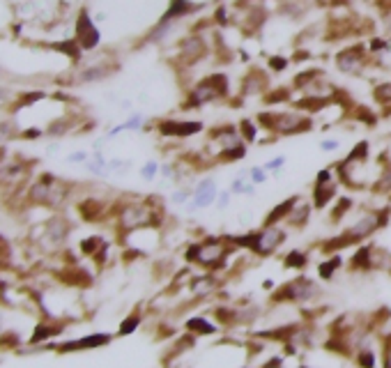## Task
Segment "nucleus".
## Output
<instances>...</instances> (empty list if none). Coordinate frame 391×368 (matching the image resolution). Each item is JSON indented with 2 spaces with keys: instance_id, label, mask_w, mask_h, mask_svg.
<instances>
[{
  "instance_id": "1",
  "label": "nucleus",
  "mask_w": 391,
  "mask_h": 368,
  "mask_svg": "<svg viewBox=\"0 0 391 368\" xmlns=\"http://www.w3.org/2000/svg\"><path fill=\"white\" fill-rule=\"evenodd\" d=\"M391 219V207H373V209H364L361 214L352 221V224L343 230L339 237H332L329 242L322 244L324 253H336L346 246H359L364 244L368 237H373L380 233Z\"/></svg>"
},
{
  "instance_id": "2",
  "label": "nucleus",
  "mask_w": 391,
  "mask_h": 368,
  "mask_svg": "<svg viewBox=\"0 0 391 368\" xmlns=\"http://www.w3.org/2000/svg\"><path fill=\"white\" fill-rule=\"evenodd\" d=\"M256 122L260 132H267L272 138H290L302 136L315 129L313 115L304 113L300 108L293 110H258Z\"/></svg>"
},
{
  "instance_id": "3",
  "label": "nucleus",
  "mask_w": 391,
  "mask_h": 368,
  "mask_svg": "<svg viewBox=\"0 0 391 368\" xmlns=\"http://www.w3.org/2000/svg\"><path fill=\"white\" fill-rule=\"evenodd\" d=\"M230 97V79L226 71L208 74L193 83L184 92V99L180 101V110H200L205 106L219 104V101Z\"/></svg>"
},
{
  "instance_id": "4",
  "label": "nucleus",
  "mask_w": 391,
  "mask_h": 368,
  "mask_svg": "<svg viewBox=\"0 0 391 368\" xmlns=\"http://www.w3.org/2000/svg\"><path fill=\"white\" fill-rule=\"evenodd\" d=\"M235 248L237 246L232 244L230 237H203L184 248V258L193 265H200L205 270L214 272L226 265V260Z\"/></svg>"
},
{
  "instance_id": "5",
  "label": "nucleus",
  "mask_w": 391,
  "mask_h": 368,
  "mask_svg": "<svg viewBox=\"0 0 391 368\" xmlns=\"http://www.w3.org/2000/svg\"><path fill=\"white\" fill-rule=\"evenodd\" d=\"M235 246H244L246 251H251L258 258H269L274 255L278 248L285 244L288 239V230L278 224V226H263L258 230H251L246 235H237L230 237Z\"/></svg>"
},
{
  "instance_id": "6",
  "label": "nucleus",
  "mask_w": 391,
  "mask_h": 368,
  "mask_svg": "<svg viewBox=\"0 0 391 368\" xmlns=\"http://www.w3.org/2000/svg\"><path fill=\"white\" fill-rule=\"evenodd\" d=\"M210 40L212 37L205 35V30H189L187 35H182L178 40L175 55H173V67L180 74L198 67V64L212 53Z\"/></svg>"
},
{
  "instance_id": "7",
  "label": "nucleus",
  "mask_w": 391,
  "mask_h": 368,
  "mask_svg": "<svg viewBox=\"0 0 391 368\" xmlns=\"http://www.w3.org/2000/svg\"><path fill=\"white\" fill-rule=\"evenodd\" d=\"M370 62H375V55L368 51L366 42L348 44L334 55V67L343 76H361L370 67Z\"/></svg>"
},
{
  "instance_id": "8",
  "label": "nucleus",
  "mask_w": 391,
  "mask_h": 368,
  "mask_svg": "<svg viewBox=\"0 0 391 368\" xmlns=\"http://www.w3.org/2000/svg\"><path fill=\"white\" fill-rule=\"evenodd\" d=\"M152 127L157 134L162 138H169V141H187V138L208 132L203 120H184V117H159L154 120Z\"/></svg>"
},
{
  "instance_id": "9",
  "label": "nucleus",
  "mask_w": 391,
  "mask_h": 368,
  "mask_svg": "<svg viewBox=\"0 0 391 368\" xmlns=\"http://www.w3.org/2000/svg\"><path fill=\"white\" fill-rule=\"evenodd\" d=\"M320 285L315 283L309 276H295L293 281H288L285 285L276 290V301H297V304H304V301H313L320 297Z\"/></svg>"
},
{
  "instance_id": "10",
  "label": "nucleus",
  "mask_w": 391,
  "mask_h": 368,
  "mask_svg": "<svg viewBox=\"0 0 391 368\" xmlns=\"http://www.w3.org/2000/svg\"><path fill=\"white\" fill-rule=\"evenodd\" d=\"M208 141L214 150V156L226 152V150H232V147H239V145H249L244 141V136H242L239 127L237 125H230V122H223V125H217V127H210L208 132Z\"/></svg>"
},
{
  "instance_id": "11",
  "label": "nucleus",
  "mask_w": 391,
  "mask_h": 368,
  "mask_svg": "<svg viewBox=\"0 0 391 368\" xmlns=\"http://www.w3.org/2000/svg\"><path fill=\"white\" fill-rule=\"evenodd\" d=\"M269 71L267 67H249L246 74H242L239 79V92L237 97L244 101L251 97H263L265 92L272 88V81H269Z\"/></svg>"
},
{
  "instance_id": "12",
  "label": "nucleus",
  "mask_w": 391,
  "mask_h": 368,
  "mask_svg": "<svg viewBox=\"0 0 391 368\" xmlns=\"http://www.w3.org/2000/svg\"><path fill=\"white\" fill-rule=\"evenodd\" d=\"M219 198V184L214 178H200L193 187V196L187 202V214H196L198 209H208L212 207Z\"/></svg>"
},
{
  "instance_id": "13",
  "label": "nucleus",
  "mask_w": 391,
  "mask_h": 368,
  "mask_svg": "<svg viewBox=\"0 0 391 368\" xmlns=\"http://www.w3.org/2000/svg\"><path fill=\"white\" fill-rule=\"evenodd\" d=\"M74 40L79 42V46L83 51H92L97 49L99 42H101V35H99V28L95 25V18H90L88 9H81L79 18H76V35Z\"/></svg>"
},
{
  "instance_id": "14",
  "label": "nucleus",
  "mask_w": 391,
  "mask_h": 368,
  "mask_svg": "<svg viewBox=\"0 0 391 368\" xmlns=\"http://www.w3.org/2000/svg\"><path fill=\"white\" fill-rule=\"evenodd\" d=\"M205 7H208L205 0H169V7L159 21H187L193 14L203 12Z\"/></svg>"
},
{
  "instance_id": "15",
  "label": "nucleus",
  "mask_w": 391,
  "mask_h": 368,
  "mask_svg": "<svg viewBox=\"0 0 391 368\" xmlns=\"http://www.w3.org/2000/svg\"><path fill=\"white\" fill-rule=\"evenodd\" d=\"M313 9L311 0H278L276 5V14L285 18V21H293V23H304L309 18Z\"/></svg>"
},
{
  "instance_id": "16",
  "label": "nucleus",
  "mask_w": 391,
  "mask_h": 368,
  "mask_svg": "<svg viewBox=\"0 0 391 368\" xmlns=\"http://www.w3.org/2000/svg\"><path fill=\"white\" fill-rule=\"evenodd\" d=\"M269 12L265 5L260 3H249L246 12L242 14V21H239V30H244L246 35H256L263 30V25L267 23Z\"/></svg>"
},
{
  "instance_id": "17",
  "label": "nucleus",
  "mask_w": 391,
  "mask_h": 368,
  "mask_svg": "<svg viewBox=\"0 0 391 368\" xmlns=\"http://www.w3.org/2000/svg\"><path fill=\"white\" fill-rule=\"evenodd\" d=\"M320 40H327V18L306 23L300 30V35H297L295 46H311L313 42H320Z\"/></svg>"
},
{
  "instance_id": "18",
  "label": "nucleus",
  "mask_w": 391,
  "mask_h": 368,
  "mask_svg": "<svg viewBox=\"0 0 391 368\" xmlns=\"http://www.w3.org/2000/svg\"><path fill=\"white\" fill-rule=\"evenodd\" d=\"M300 200H302V196L297 193V196H290V198H285L283 202H278V205H274V207L265 214L263 226H278V224H285V219L290 217V212L295 209V205H297Z\"/></svg>"
},
{
  "instance_id": "19",
  "label": "nucleus",
  "mask_w": 391,
  "mask_h": 368,
  "mask_svg": "<svg viewBox=\"0 0 391 368\" xmlns=\"http://www.w3.org/2000/svg\"><path fill=\"white\" fill-rule=\"evenodd\" d=\"M313 202L311 200H300L295 205V209L290 212V217L285 219V226L293 228V230H304L306 226L311 224V217H313Z\"/></svg>"
},
{
  "instance_id": "20",
  "label": "nucleus",
  "mask_w": 391,
  "mask_h": 368,
  "mask_svg": "<svg viewBox=\"0 0 391 368\" xmlns=\"http://www.w3.org/2000/svg\"><path fill=\"white\" fill-rule=\"evenodd\" d=\"M115 69H118V64L99 60V62H95V64H88V67H83V69L79 71V81H81V83H99V81L108 79Z\"/></svg>"
},
{
  "instance_id": "21",
  "label": "nucleus",
  "mask_w": 391,
  "mask_h": 368,
  "mask_svg": "<svg viewBox=\"0 0 391 368\" xmlns=\"http://www.w3.org/2000/svg\"><path fill=\"white\" fill-rule=\"evenodd\" d=\"M339 180L334 182H327V184H313V193H311V202L315 209H324L329 205V202L336 198L339 193Z\"/></svg>"
},
{
  "instance_id": "22",
  "label": "nucleus",
  "mask_w": 391,
  "mask_h": 368,
  "mask_svg": "<svg viewBox=\"0 0 391 368\" xmlns=\"http://www.w3.org/2000/svg\"><path fill=\"white\" fill-rule=\"evenodd\" d=\"M189 285H191V294H196V297H210L212 292H217V288H219V279L208 270V274L191 276Z\"/></svg>"
},
{
  "instance_id": "23",
  "label": "nucleus",
  "mask_w": 391,
  "mask_h": 368,
  "mask_svg": "<svg viewBox=\"0 0 391 368\" xmlns=\"http://www.w3.org/2000/svg\"><path fill=\"white\" fill-rule=\"evenodd\" d=\"M368 260H370V272H385L391 274V251L385 246L368 244Z\"/></svg>"
},
{
  "instance_id": "24",
  "label": "nucleus",
  "mask_w": 391,
  "mask_h": 368,
  "mask_svg": "<svg viewBox=\"0 0 391 368\" xmlns=\"http://www.w3.org/2000/svg\"><path fill=\"white\" fill-rule=\"evenodd\" d=\"M293 97H295L293 86H278V88H269L260 99H263L265 106H281V104H293Z\"/></svg>"
},
{
  "instance_id": "25",
  "label": "nucleus",
  "mask_w": 391,
  "mask_h": 368,
  "mask_svg": "<svg viewBox=\"0 0 391 368\" xmlns=\"http://www.w3.org/2000/svg\"><path fill=\"white\" fill-rule=\"evenodd\" d=\"M322 76H327V71H324L322 67H309V69H302V71H297L295 74V79H293V88L295 92H304L306 88L311 86V83H315L318 79Z\"/></svg>"
},
{
  "instance_id": "26",
  "label": "nucleus",
  "mask_w": 391,
  "mask_h": 368,
  "mask_svg": "<svg viewBox=\"0 0 391 368\" xmlns=\"http://www.w3.org/2000/svg\"><path fill=\"white\" fill-rule=\"evenodd\" d=\"M370 97H373V101L385 110V117L391 115V79L389 81H382L378 83V86L373 88V92H370Z\"/></svg>"
},
{
  "instance_id": "27",
  "label": "nucleus",
  "mask_w": 391,
  "mask_h": 368,
  "mask_svg": "<svg viewBox=\"0 0 391 368\" xmlns=\"http://www.w3.org/2000/svg\"><path fill=\"white\" fill-rule=\"evenodd\" d=\"M370 191L378 196H391V166H380V175L370 184Z\"/></svg>"
},
{
  "instance_id": "28",
  "label": "nucleus",
  "mask_w": 391,
  "mask_h": 368,
  "mask_svg": "<svg viewBox=\"0 0 391 368\" xmlns=\"http://www.w3.org/2000/svg\"><path fill=\"white\" fill-rule=\"evenodd\" d=\"M352 207H355V198L341 196L336 202H334V207H332V212H329L332 224H341V221L348 217V212H352Z\"/></svg>"
},
{
  "instance_id": "29",
  "label": "nucleus",
  "mask_w": 391,
  "mask_h": 368,
  "mask_svg": "<svg viewBox=\"0 0 391 368\" xmlns=\"http://www.w3.org/2000/svg\"><path fill=\"white\" fill-rule=\"evenodd\" d=\"M228 189L232 191V196H254V193H256V184L251 182L249 178H244V175H235Z\"/></svg>"
},
{
  "instance_id": "30",
  "label": "nucleus",
  "mask_w": 391,
  "mask_h": 368,
  "mask_svg": "<svg viewBox=\"0 0 391 368\" xmlns=\"http://www.w3.org/2000/svg\"><path fill=\"white\" fill-rule=\"evenodd\" d=\"M237 127H239V132H242V136H244V141H246L249 145L258 143V132H260V127H258V122H256V117H242L239 122H237Z\"/></svg>"
},
{
  "instance_id": "31",
  "label": "nucleus",
  "mask_w": 391,
  "mask_h": 368,
  "mask_svg": "<svg viewBox=\"0 0 391 368\" xmlns=\"http://www.w3.org/2000/svg\"><path fill=\"white\" fill-rule=\"evenodd\" d=\"M306 265H309V253L302 251V248H293L283 258V267H288V270H304Z\"/></svg>"
},
{
  "instance_id": "32",
  "label": "nucleus",
  "mask_w": 391,
  "mask_h": 368,
  "mask_svg": "<svg viewBox=\"0 0 391 368\" xmlns=\"http://www.w3.org/2000/svg\"><path fill=\"white\" fill-rule=\"evenodd\" d=\"M341 265H343V258H341L339 253H334V255L329 253V255L324 258V260L318 265V274L322 276V279H332L334 272H336Z\"/></svg>"
},
{
  "instance_id": "33",
  "label": "nucleus",
  "mask_w": 391,
  "mask_h": 368,
  "mask_svg": "<svg viewBox=\"0 0 391 368\" xmlns=\"http://www.w3.org/2000/svg\"><path fill=\"white\" fill-rule=\"evenodd\" d=\"M249 154V145H239V147H232V150H226V152H221L214 156V161H219V163H237L242 161L244 156Z\"/></svg>"
},
{
  "instance_id": "34",
  "label": "nucleus",
  "mask_w": 391,
  "mask_h": 368,
  "mask_svg": "<svg viewBox=\"0 0 391 368\" xmlns=\"http://www.w3.org/2000/svg\"><path fill=\"white\" fill-rule=\"evenodd\" d=\"M293 64V60L288 58V55H269L267 58V69L272 71V74H283V71H288V67Z\"/></svg>"
},
{
  "instance_id": "35",
  "label": "nucleus",
  "mask_w": 391,
  "mask_h": 368,
  "mask_svg": "<svg viewBox=\"0 0 391 368\" xmlns=\"http://www.w3.org/2000/svg\"><path fill=\"white\" fill-rule=\"evenodd\" d=\"M191 196H193V187L182 184V187H178L171 193V202H173V205H187V202L191 200Z\"/></svg>"
},
{
  "instance_id": "36",
  "label": "nucleus",
  "mask_w": 391,
  "mask_h": 368,
  "mask_svg": "<svg viewBox=\"0 0 391 368\" xmlns=\"http://www.w3.org/2000/svg\"><path fill=\"white\" fill-rule=\"evenodd\" d=\"M159 168H162L159 161H154V159L145 161V163L141 166V180H145V182H154L157 178H159Z\"/></svg>"
},
{
  "instance_id": "37",
  "label": "nucleus",
  "mask_w": 391,
  "mask_h": 368,
  "mask_svg": "<svg viewBox=\"0 0 391 368\" xmlns=\"http://www.w3.org/2000/svg\"><path fill=\"white\" fill-rule=\"evenodd\" d=\"M123 125H125V129H129V132H145L147 120L143 113H134V115H129Z\"/></svg>"
},
{
  "instance_id": "38",
  "label": "nucleus",
  "mask_w": 391,
  "mask_h": 368,
  "mask_svg": "<svg viewBox=\"0 0 391 368\" xmlns=\"http://www.w3.org/2000/svg\"><path fill=\"white\" fill-rule=\"evenodd\" d=\"M249 180L254 182L256 187H260V184H267L269 171L265 168V166H251V168H249Z\"/></svg>"
},
{
  "instance_id": "39",
  "label": "nucleus",
  "mask_w": 391,
  "mask_h": 368,
  "mask_svg": "<svg viewBox=\"0 0 391 368\" xmlns=\"http://www.w3.org/2000/svg\"><path fill=\"white\" fill-rule=\"evenodd\" d=\"M191 331H196V334H212V331H217L205 318H193L189 320V325H187Z\"/></svg>"
},
{
  "instance_id": "40",
  "label": "nucleus",
  "mask_w": 391,
  "mask_h": 368,
  "mask_svg": "<svg viewBox=\"0 0 391 368\" xmlns=\"http://www.w3.org/2000/svg\"><path fill=\"white\" fill-rule=\"evenodd\" d=\"M263 166L269 171V175H272V173H274V175H278V173L283 171V166H285V156H283V154H278V156H274V159L265 161Z\"/></svg>"
},
{
  "instance_id": "41",
  "label": "nucleus",
  "mask_w": 391,
  "mask_h": 368,
  "mask_svg": "<svg viewBox=\"0 0 391 368\" xmlns=\"http://www.w3.org/2000/svg\"><path fill=\"white\" fill-rule=\"evenodd\" d=\"M212 23L219 25V28H223V25L230 23V14H228V9L223 7V5L217 7V12H214V16H212Z\"/></svg>"
},
{
  "instance_id": "42",
  "label": "nucleus",
  "mask_w": 391,
  "mask_h": 368,
  "mask_svg": "<svg viewBox=\"0 0 391 368\" xmlns=\"http://www.w3.org/2000/svg\"><path fill=\"white\" fill-rule=\"evenodd\" d=\"M230 200H232V191H230V189H223V191H219L217 207H219V209H228V207H230Z\"/></svg>"
},
{
  "instance_id": "43",
  "label": "nucleus",
  "mask_w": 391,
  "mask_h": 368,
  "mask_svg": "<svg viewBox=\"0 0 391 368\" xmlns=\"http://www.w3.org/2000/svg\"><path fill=\"white\" fill-rule=\"evenodd\" d=\"M159 175H162L164 180H171L173 182V178H175V161H164L162 168H159Z\"/></svg>"
},
{
  "instance_id": "44",
  "label": "nucleus",
  "mask_w": 391,
  "mask_h": 368,
  "mask_svg": "<svg viewBox=\"0 0 391 368\" xmlns=\"http://www.w3.org/2000/svg\"><path fill=\"white\" fill-rule=\"evenodd\" d=\"M339 147H341L339 138H324V141L320 143V150L322 152H336Z\"/></svg>"
},
{
  "instance_id": "45",
  "label": "nucleus",
  "mask_w": 391,
  "mask_h": 368,
  "mask_svg": "<svg viewBox=\"0 0 391 368\" xmlns=\"http://www.w3.org/2000/svg\"><path fill=\"white\" fill-rule=\"evenodd\" d=\"M313 5H318V7H332V9H336L341 5H348L350 0H311Z\"/></svg>"
},
{
  "instance_id": "46",
  "label": "nucleus",
  "mask_w": 391,
  "mask_h": 368,
  "mask_svg": "<svg viewBox=\"0 0 391 368\" xmlns=\"http://www.w3.org/2000/svg\"><path fill=\"white\" fill-rule=\"evenodd\" d=\"M69 161H83V163H86V161H88V154H86V152H74V154L69 156Z\"/></svg>"
}]
</instances>
